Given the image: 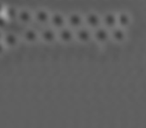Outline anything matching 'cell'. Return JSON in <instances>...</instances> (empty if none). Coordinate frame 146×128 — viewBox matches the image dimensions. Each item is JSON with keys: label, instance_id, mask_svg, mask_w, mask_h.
Listing matches in <instances>:
<instances>
[{"label": "cell", "instance_id": "6da1fadb", "mask_svg": "<svg viewBox=\"0 0 146 128\" xmlns=\"http://www.w3.org/2000/svg\"><path fill=\"white\" fill-rule=\"evenodd\" d=\"M51 14L46 9H39L33 13V19L40 25H46L50 21Z\"/></svg>", "mask_w": 146, "mask_h": 128}, {"label": "cell", "instance_id": "7a4b0ae2", "mask_svg": "<svg viewBox=\"0 0 146 128\" xmlns=\"http://www.w3.org/2000/svg\"><path fill=\"white\" fill-rule=\"evenodd\" d=\"M66 18L64 17L63 14L59 13V12H56V13H53L51 14L50 16V21L49 23L53 26V28L55 29H62L64 28L66 25Z\"/></svg>", "mask_w": 146, "mask_h": 128}, {"label": "cell", "instance_id": "3957f363", "mask_svg": "<svg viewBox=\"0 0 146 128\" xmlns=\"http://www.w3.org/2000/svg\"><path fill=\"white\" fill-rule=\"evenodd\" d=\"M2 42H3L4 46L6 48L13 49L17 47V45L19 44V38L15 33H7V34L3 35Z\"/></svg>", "mask_w": 146, "mask_h": 128}, {"label": "cell", "instance_id": "277c9868", "mask_svg": "<svg viewBox=\"0 0 146 128\" xmlns=\"http://www.w3.org/2000/svg\"><path fill=\"white\" fill-rule=\"evenodd\" d=\"M39 37L41 38V40L46 44H52L56 41L57 39V33L55 32L53 29L51 28H46L41 32V34L39 35Z\"/></svg>", "mask_w": 146, "mask_h": 128}, {"label": "cell", "instance_id": "5b68a950", "mask_svg": "<svg viewBox=\"0 0 146 128\" xmlns=\"http://www.w3.org/2000/svg\"><path fill=\"white\" fill-rule=\"evenodd\" d=\"M17 20L21 24L28 25L33 20V13L28 9L19 10V11H18V15H17Z\"/></svg>", "mask_w": 146, "mask_h": 128}, {"label": "cell", "instance_id": "8992f818", "mask_svg": "<svg viewBox=\"0 0 146 128\" xmlns=\"http://www.w3.org/2000/svg\"><path fill=\"white\" fill-rule=\"evenodd\" d=\"M23 39L28 44H34V43H36L37 41H38L39 34L34 29L28 28L23 32Z\"/></svg>", "mask_w": 146, "mask_h": 128}, {"label": "cell", "instance_id": "52a82bcc", "mask_svg": "<svg viewBox=\"0 0 146 128\" xmlns=\"http://www.w3.org/2000/svg\"><path fill=\"white\" fill-rule=\"evenodd\" d=\"M73 37H74L73 32L69 28H65V27L60 29L58 34H57V38H59V40L62 41L63 43L71 42Z\"/></svg>", "mask_w": 146, "mask_h": 128}, {"label": "cell", "instance_id": "ba28073f", "mask_svg": "<svg viewBox=\"0 0 146 128\" xmlns=\"http://www.w3.org/2000/svg\"><path fill=\"white\" fill-rule=\"evenodd\" d=\"M19 10L15 6H7L5 7L3 12V16L8 20V21H15L17 20V15Z\"/></svg>", "mask_w": 146, "mask_h": 128}, {"label": "cell", "instance_id": "9c48e42d", "mask_svg": "<svg viewBox=\"0 0 146 128\" xmlns=\"http://www.w3.org/2000/svg\"><path fill=\"white\" fill-rule=\"evenodd\" d=\"M83 19H82V16L79 15L77 13H73L68 17V23L71 27L73 28H78V27L81 26Z\"/></svg>", "mask_w": 146, "mask_h": 128}, {"label": "cell", "instance_id": "30bf717a", "mask_svg": "<svg viewBox=\"0 0 146 128\" xmlns=\"http://www.w3.org/2000/svg\"><path fill=\"white\" fill-rule=\"evenodd\" d=\"M88 33L87 30H85V29H82V30H79L77 33V37L78 39H79L80 41H82V42H86V41L88 39Z\"/></svg>", "mask_w": 146, "mask_h": 128}, {"label": "cell", "instance_id": "8fae6325", "mask_svg": "<svg viewBox=\"0 0 146 128\" xmlns=\"http://www.w3.org/2000/svg\"><path fill=\"white\" fill-rule=\"evenodd\" d=\"M87 22L90 26H94L98 22V17L96 15H94V14H90V15L87 16Z\"/></svg>", "mask_w": 146, "mask_h": 128}, {"label": "cell", "instance_id": "7c38bea8", "mask_svg": "<svg viewBox=\"0 0 146 128\" xmlns=\"http://www.w3.org/2000/svg\"><path fill=\"white\" fill-rule=\"evenodd\" d=\"M7 22L8 20L3 15H0V30H3L5 28L6 25H7Z\"/></svg>", "mask_w": 146, "mask_h": 128}, {"label": "cell", "instance_id": "4fadbf2b", "mask_svg": "<svg viewBox=\"0 0 146 128\" xmlns=\"http://www.w3.org/2000/svg\"><path fill=\"white\" fill-rule=\"evenodd\" d=\"M6 50V47L4 46L3 42L2 41H0V56H2L4 54V52Z\"/></svg>", "mask_w": 146, "mask_h": 128}, {"label": "cell", "instance_id": "5bb4252c", "mask_svg": "<svg viewBox=\"0 0 146 128\" xmlns=\"http://www.w3.org/2000/svg\"><path fill=\"white\" fill-rule=\"evenodd\" d=\"M4 9H5V6L3 5V3H1V2H0V15H3Z\"/></svg>", "mask_w": 146, "mask_h": 128}, {"label": "cell", "instance_id": "9a60e30c", "mask_svg": "<svg viewBox=\"0 0 146 128\" xmlns=\"http://www.w3.org/2000/svg\"><path fill=\"white\" fill-rule=\"evenodd\" d=\"M2 38H3V33H2V30H0V41H2Z\"/></svg>", "mask_w": 146, "mask_h": 128}]
</instances>
